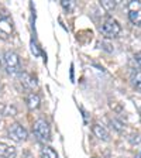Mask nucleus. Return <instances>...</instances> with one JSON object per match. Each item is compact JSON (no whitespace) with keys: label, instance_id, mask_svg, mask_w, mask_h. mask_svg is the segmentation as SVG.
Instances as JSON below:
<instances>
[{"label":"nucleus","instance_id":"obj_7","mask_svg":"<svg viewBox=\"0 0 141 158\" xmlns=\"http://www.w3.org/2000/svg\"><path fill=\"white\" fill-rule=\"evenodd\" d=\"M93 134H95L97 138L103 140V141H107V140H109L107 130H106L103 126H100V124H95V126H93Z\"/></svg>","mask_w":141,"mask_h":158},{"label":"nucleus","instance_id":"obj_5","mask_svg":"<svg viewBox=\"0 0 141 158\" xmlns=\"http://www.w3.org/2000/svg\"><path fill=\"white\" fill-rule=\"evenodd\" d=\"M17 154L16 148L11 147L9 144H4V143H0V157L3 158H14Z\"/></svg>","mask_w":141,"mask_h":158},{"label":"nucleus","instance_id":"obj_4","mask_svg":"<svg viewBox=\"0 0 141 158\" xmlns=\"http://www.w3.org/2000/svg\"><path fill=\"white\" fill-rule=\"evenodd\" d=\"M9 137L14 141L20 143V141H24L27 138V131L26 128L21 127L20 124H13L11 127L9 128Z\"/></svg>","mask_w":141,"mask_h":158},{"label":"nucleus","instance_id":"obj_2","mask_svg":"<svg viewBox=\"0 0 141 158\" xmlns=\"http://www.w3.org/2000/svg\"><path fill=\"white\" fill-rule=\"evenodd\" d=\"M33 131H34V134H35V137L38 138V140H41V141H48L49 138H51L49 137V135H51V133H49V126L43 118H39V120H37V122L34 123Z\"/></svg>","mask_w":141,"mask_h":158},{"label":"nucleus","instance_id":"obj_15","mask_svg":"<svg viewBox=\"0 0 141 158\" xmlns=\"http://www.w3.org/2000/svg\"><path fill=\"white\" fill-rule=\"evenodd\" d=\"M112 126L116 128V130H117V131H122V130H123V127H122V123H120V122H117V120H112Z\"/></svg>","mask_w":141,"mask_h":158},{"label":"nucleus","instance_id":"obj_8","mask_svg":"<svg viewBox=\"0 0 141 158\" xmlns=\"http://www.w3.org/2000/svg\"><path fill=\"white\" fill-rule=\"evenodd\" d=\"M128 19L133 24L141 27V9L140 10H128Z\"/></svg>","mask_w":141,"mask_h":158},{"label":"nucleus","instance_id":"obj_18","mask_svg":"<svg viewBox=\"0 0 141 158\" xmlns=\"http://www.w3.org/2000/svg\"><path fill=\"white\" fill-rule=\"evenodd\" d=\"M138 158H141V154H140V155H138Z\"/></svg>","mask_w":141,"mask_h":158},{"label":"nucleus","instance_id":"obj_11","mask_svg":"<svg viewBox=\"0 0 141 158\" xmlns=\"http://www.w3.org/2000/svg\"><path fill=\"white\" fill-rule=\"evenodd\" d=\"M41 158H58V155L51 147H44L41 150Z\"/></svg>","mask_w":141,"mask_h":158},{"label":"nucleus","instance_id":"obj_1","mask_svg":"<svg viewBox=\"0 0 141 158\" xmlns=\"http://www.w3.org/2000/svg\"><path fill=\"white\" fill-rule=\"evenodd\" d=\"M100 31H102V34L106 38H114V37H117L118 34H120L122 27H120V24H118L116 20L107 19V20H105L103 24L100 26Z\"/></svg>","mask_w":141,"mask_h":158},{"label":"nucleus","instance_id":"obj_19","mask_svg":"<svg viewBox=\"0 0 141 158\" xmlns=\"http://www.w3.org/2000/svg\"><path fill=\"white\" fill-rule=\"evenodd\" d=\"M0 122H2V118H0Z\"/></svg>","mask_w":141,"mask_h":158},{"label":"nucleus","instance_id":"obj_6","mask_svg":"<svg viewBox=\"0 0 141 158\" xmlns=\"http://www.w3.org/2000/svg\"><path fill=\"white\" fill-rule=\"evenodd\" d=\"M20 81H21L23 86H26V88H28V89H33V88H35V86H37L35 79H34L31 75H28L27 72H21V73H20Z\"/></svg>","mask_w":141,"mask_h":158},{"label":"nucleus","instance_id":"obj_17","mask_svg":"<svg viewBox=\"0 0 141 158\" xmlns=\"http://www.w3.org/2000/svg\"><path fill=\"white\" fill-rule=\"evenodd\" d=\"M134 61H135V64H137V66L141 69V54H137V55L134 56Z\"/></svg>","mask_w":141,"mask_h":158},{"label":"nucleus","instance_id":"obj_3","mask_svg":"<svg viewBox=\"0 0 141 158\" xmlns=\"http://www.w3.org/2000/svg\"><path fill=\"white\" fill-rule=\"evenodd\" d=\"M4 64H6V69L9 73H19L20 72V59L19 55L13 51H7L4 54Z\"/></svg>","mask_w":141,"mask_h":158},{"label":"nucleus","instance_id":"obj_13","mask_svg":"<svg viewBox=\"0 0 141 158\" xmlns=\"http://www.w3.org/2000/svg\"><path fill=\"white\" fill-rule=\"evenodd\" d=\"M61 4H62V7L68 11V13H71V11H73V9H75V2H68V0H62L61 2Z\"/></svg>","mask_w":141,"mask_h":158},{"label":"nucleus","instance_id":"obj_14","mask_svg":"<svg viewBox=\"0 0 141 158\" xmlns=\"http://www.w3.org/2000/svg\"><path fill=\"white\" fill-rule=\"evenodd\" d=\"M141 9V2H130L128 4V10H140Z\"/></svg>","mask_w":141,"mask_h":158},{"label":"nucleus","instance_id":"obj_9","mask_svg":"<svg viewBox=\"0 0 141 158\" xmlns=\"http://www.w3.org/2000/svg\"><path fill=\"white\" fill-rule=\"evenodd\" d=\"M27 106H28L31 110L38 109L39 107V98H38V95H35V93H30V95L27 96Z\"/></svg>","mask_w":141,"mask_h":158},{"label":"nucleus","instance_id":"obj_10","mask_svg":"<svg viewBox=\"0 0 141 158\" xmlns=\"http://www.w3.org/2000/svg\"><path fill=\"white\" fill-rule=\"evenodd\" d=\"M130 81H131L133 86L141 92V71H133L130 75Z\"/></svg>","mask_w":141,"mask_h":158},{"label":"nucleus","instance_id":"obj_16","mask_svg":"<svg viewBox=\"0 0 141 158\" xmlns=\"http://www.w3.org/2000/svg\"><path fill=\"white\" fill-rule=\"evenodd\" d=\"M130 141H131V144H140L141 135H131V137H130Z\"/></svg>","mask_w":141,"mask_h":158},{"label":"nucleus","instance_id":"obj_12","mask_svg":"<svg viewBox=\"0 0 141 158\" xmlns=\"http://www.w3.org/2000/svg\"><path fill=\"white\" fill-rule=\"evenodd\" d=\"M100 4H102V7L105 10H107V11H110V10H113L116 7V2H112V0H102Z\"/></svg>","mask_w":141,"mask_h":158}]
</instances>
